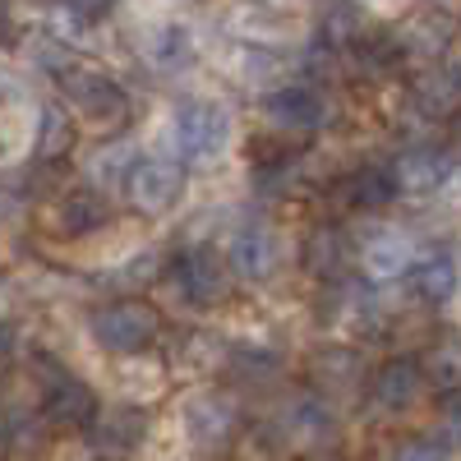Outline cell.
I'll return each instance as SVG.
<instances>
[{
	"instance_id": "6da1fadb",
	"label": "cell",
	"mask_w": 461,
	"mask_h": 461,
	"mask_svg": "<svg viewBox=\"0 0 461 461\" xmlns=\"http://www.w3.org/2000/svg\"><path fill=\"white\" fill-rule=\"evenodd\" d=\"M88 328H93V341L102 346V351H111V356H139V351H148V346L158 341L162 314L152 310L148 300L121 295V300L102 304Z\"/></svg>"
},
{
	"instance_id": "7a4b0ae2",
	"label": "cell",
	"mask_w": 461,
	"mask_h": 461,
	"mask_svg": "<svg viewBox=\"0 0 461 461\" xmlns=\"http://www.w3.org/2000/svg\"><path fill=\"white\" fill-rule=\"evenodd\" d=\"M56 84H60L65 102L79 111L84 121H93V125H102V130H115V125L130 121V97H125V88L115 84L111 74L74 60L69 69L56 74Z\"/></svg>"
},
{
	"instance_id": "3957f363",
	"label": "cell",
	"mask_w": 461,
	"mask_h": 461,
	"mask_svg": "<svg viewBox=\"0 0 461 461\" xmlns=\"http://www.w3.org/2000/svg\"><path fill=\"white\" fill-rule=\"evenodd\" d=\"M171 134H176L180 162L208 167L230 143V111L221 102H180L171 115Z\"/></svg>"
},
{
	"instance_id": "277c9868",
	"label": "cell",
	"mask_w": 461,
	"mask_h": 461,
	"mask_svg": "<svg viewBox=\"0 0 461 461\" xmlns=\"http://www.w3.org/2000/svg\"><path fill=\"white\" fill-rule=\"evenodd\" d=\"M121 189H125V199H130L139 212L162 217V212H171V208L185 199V167H180V162H167V158H139V162L125 171Z\"/></svg>"
},
{
	"instance_id": "5b68a950",
	"label": "cell",
	"mask_w": 461,
	"mask_h": 461,
	"mask_svg": "<svg viewBox=\"0 0 461 461\" xmlns=\"http://www.w3.org/2000/svg\"><path fill=\"white\" fill-rule=\"evenodd\" d=\"M171 282L180 286V295L194 304V310H212V304H221L226 291H230L226 263H221L208 245H194V249L176 254V258H171Z\"/></svg>"
},
{
	"instance_id": "8992f818",
	"label": "cell",
	"mask_w": 461,
	"mask_h": 461,
	"mask_svg": "<svg viewBox=\"0 0 461 461\" xmlns=\"http://www.w3.org/2000/svg\"><path fill=\"white\" fill-rule=\"evenodd\" d=\"M429 393V378H425V365L411 360V356H397L388 365H378L369 374V402L383 411V415H406L411 406H420Z\"/></svg>"
},
{
	"instance_id": "52a82bcc",
	"label": "cell",
	"mask_w": 461,
	"mask_h": 461,
	"mask_svg": "<svg viewBox=\"0 0 461 461\" xmlns=\"http://www.w3.org/2000/svg\"><path fill=\"white\" fill-rule=\"evenodd\" d=\"M97 411H102L97 406V393L88 388L84 378L56 369L42 383V420H47L51 429H88Z\"/></svg>"
},
{
	"instance_id": "ba28073f",
	"label": "cell",
	"mask_w": 461,
	"mask_h": 461,
	"mask_svg": "<svg viewBox=\"0 0 461 461\" xmlns=\"http://www.w3.org/2000/svg\"><path fill=\"white\" fill-rule=\"evenodd\" d=\"M263 115H267V125H277V130L314 134V130L328 125V97L310 84H286V88H273L263 97Z\"/></svg>"
},
{
	"instance_id": "9c48e42d",
	"label": "cell",
	"mask_w": 461,
	"mask_h": 461,
	"mask_svg": "<svg viewBox=\"0 0 461 461\" xmlns=\"http://www.w3.org/2000/svg\"><path fill=\"white\" fill-rule=\"evenodd\" d=\"M282 267V236L267 221H245L230 236V273L245 282H267Z\"/></svg>"
},
{
	"instance_id": "30bf717a",
	"label": "cell",
	"mask_w": 461,
	"mask_h": 461,
	"mask_svg": "<svg viewBox=\"0 0 461 461\" xmlns=\"http://www.w3.org/2000/svg\"><path fill=\"white\" fill-rule=\"evenodd\" d=\"M447 176H452V152L434 143H415L393 162L397 194H434Z\"/></svg>"
},
{
	"instance_id": "8fae6325",
	"label": "cell",
	"mask_w": 461,
	"mask_h": 461,
	"mask_svg": "<svg viewBox=\"0 0 461 461\" xmlns=\"http://www.w3.org/2000/svg\"><path fill=\"white\" fill-rule=\"evenodd\" d=\"M180 420H185V434L199 447H217L221 438H230V429H236V402L226 393H194L185 402Z\"/></svg>"
},
{
	"instance_id": "7c38bea8",
	"label": "cell",
	"mask_w": 461,
	"mask_h": 461,
	"mask_svg": "<svg viewBox=\"0 0 461 461\" xmlns=\"http://www.w3.org/2000/svg\"><path fill=\"white\" fill-rule=\"evenodd\" d=\"M319 319L332 323V328H369L378 319V295L369 282H356V277H341L328 286L323 304H319Z\"/></svg>"
},
{
	"instance_id": "4fadbf2b",
	"label": "cell",
	"mask_w": 461,
	"mask_h": 461,
	"mask_svg": "<svg viewBox=\"0 0 461 461\" xmlns=\"http://www.w3.org/2000/svg\"><path fill=\"white\" fill-rule=\"evenodd\" d=\"M143 434H148V411H139V406H111V411H97V415H93V425H88L93 447L106 452V456H125V452H134V447L143 443Z\"/></svg>"
},
{
	"instance_id": "5bb4252c",
	"label": "cell",
	"mask_w": 461,
	"mask_h": 461,
	"mask_svg": "<svg viewBox=\"0 0 461 461\" xmlns=\"http://www.w3.org/2000/svg\"><path fill=\"white\" fill-rule=\"evenodd\" d=\"M106 199L97 194V189H69V194H60L56 203H51V230L60 240H84V236H93V230L106 221Z\"/></svg>"
},
{
	"instance_id": "9a60e30c",
	"label": "cell",
	"mask_w": 461,
	"mask_h": 461,
	"mask_svg": "<svg viewBox=\"0 0 461 461\" xmlns=\"http://www.w3.org/2000/svg\"><path fill=\"white\" fill-rule=\"evenodd\" d=\"M411 291L425 304H447L456 295V249L452 245H434L429 254H415L411 263Z\"/></svg>"
},
{
	"instance_id": "2e32d148",
	"label": "cell",
	"mask_w": 461,
	"mask_h": 461,
	"mask_svg": "<svg viewBox=\"0 0 461 461\" xmlns=\"http://www.w3.org/2000/svg\"><path fill=\"white\" fill-rule=\"evenodd\" d=\"M277 434L300 447H319L337 434V420H332L328 402H319V397H291L286 411L277 415Z\"/></svg>"
},
{
	"instance_id": "e0dca14e",
	"label": "cell",
	"mask_w": 461,
	"mask_h": 461,
	"mask_svg": "<svg viewBox=\"0 0 461 461\" xmlns=\"http://www.w3.org/2000/svg\"><path fill=\"white\" fill-rule=\"evenodd\" d=\"M415 263V240L406 230H374L360 245V267L369 282H388V277H406Z\"/></svg>"
},
{
	"instance_id": "ac0fdd59",
	"label": "cell",
	"mask_w": 461,
	"mask_h": 461,
	"mask_svg": "<svg viewBox=\"0 0 461 461\" xmlns=\"http://www.w3.org/2000/svg\"><path fill=\"white\" fill-rule=\"evenodd\" d=\"M300 263H304V273H310L314 282L332 286V282L346 277V267H351V240H346L337 226H314L310 236H304Z\"/></svg>"
},
{
	"instance_id": "d6986e66",
	"label": "cell",
	"mask_w": 461,
	"mask_h": 461,
	"mask_svg": "<svg viewBox=\"0 0 461 461\" xmlns=\"http://www.w3.org/2000/svg\"><path fill=\"white\" fill-rule=\"evenodd\" d=\"M143 60L162 74H176L194 60V37H189L185 23H158L143 37Z\"/></svg>"
},
{
	"instance_id": "ffe728a7",
	"label": "cell",
	"mask_w": 461,
	"mask_h": 461,
	"mask_svg": "<svg viewBox=\"0 0 461 461\" xmlns=\"http://www.w3.org/2000/svg\"><path fill=\"white\" fill-rule=\"evenodd\" d=\"M397 199V180H393V167H383V162H369L360 167L356 176H346V203L351 208H388Z\"/></svg>"
},
{
	"instance_id": "44dd1931",
	"label": "cell",
	"mask_w": 461,
	"mask_h": 461,
	"mask_svg": "<svg viewBox=\"0 0 461 461\" xmlns=\"http://www.w3.org/2000/svg\"><path fill=\"white\" fill-rule=\"evenodd\" d=\"M411 102H415L420 115H429V121L452 115L456 111V74H452V65H443V69L429 65V74H420V79H415Z\"/></svg>"
},
{
	"instance_id": "7402d4cb",
	"label": "cell",
	"mask_w": 461,
	"mask_h": 461,
	"mask_svg": "<svg viewBox=\"0 0 461 461\" xmlns=\"http://www.w3.org/2000/svg\"><path fill=\"white\" fill-rule=\"evenodd\" d=\"M356 378H360V356L351 351V346H332V351H323L314 360L319 388H356Z\"/></svg>"
},
{
	"instance_id": "603a6c76",
	"label": "cell",
	"mask_w": 461,
	"mask_h": 461,
	"mask_svg": "<svg viewBox=\"0 0 461 461\" xmlns=\"http://www.w3.org/2000/svg\"><path fill=\"white\" fill-rule=\"evenodd\" d=\"M69 148H74V125H69V115L56 111V106H47V111H42V130H37V158H42V162H56V158H65Z\"/></svg>"
},
{
	"instance_id": "cb8c5ba5",
	"label": "cell",
	"mask_w": 461,
	"mask_h": 461,
	"mask_svg": "<svg viewBox=\"0 0 461 461\" xmlns=\"http://www.w3.org/2000/svg\"><path fill=\"white\" fill-rule=\"evenodd\" d=\"M388 461H447V443H438V438H429V434L402 438V443L388 452Z\"/></svg>"
},
{
	"instance_id": "d4e9b609",
	"label": "cell",
	"mask_w": 461,
	"mask_h": 461,
	"mask_svg": "<svg viewBox=\"0 0 461 461\" xmlns=\"http://www.w3.org/2000/svg\"><path fill=\"white\" fill-rule=\"evenodd\" d=\"M152 267H158V254H139V258H130V263L115 267V277H106V286H121V291L148 286V282H152Z\"/></svg>"
},
{
	"instance_id": "484cf974",
	"label": "cell",
	"mask_w": 461,
	"mask_h": 461,
	"mask_svg": "<svg viewBox=\"0 0 461 461\" xmlns=\"http://www.w3.org/2000/svg\"><path fill=\"white\" fill-rule=\"evenodd\" d=\"M60 5L79 19V23H102L115 5H121V0H60Z\"/></svg>"
},
{
	"instance_id": "4316f807",
	"label": "cell",
	"mask_w": 461,
	"mask_h": 461,
	"mask_svg": "<svg viewBox=\"0 0 461 461\" xmlns=\"http://www.w3.org/2000/svg\"><path fill=\"white\" fill-rule=\"evenodd\" d=\"M14 456V443H10V420H0V461Z\"/></svg>"
},
{
	"instance_id": "83f0119b",
	"label": "cell",
	"mask_w": 461,
	"mask_h": 461,
	"mask_svg": "<svg viewBox=\"0 0 461 461\" xmlns=\"http://www.w3.org/2000/svg\"><path fill=\"white\" fill-rule=\"evenodd\" d=\"M10 346H14V323H10V319H0V356H5Z\"/></svg>"
},
{
	"instance_id": "f1b7e54d",
	"label": "cell",
	"mask_w": 461,
	"mask_h": 461,
	"mask_svg": "<svg viewBox=\"0 0 461 461\" xmlns=\"http://www.w3.org/2000/svg\"><path fill=\"white\" fill-rule=\"evenodd\" d=\"M10 32V0H0V37Z\"/></svg>"
}]
</instances>
